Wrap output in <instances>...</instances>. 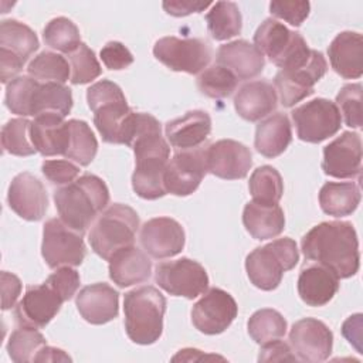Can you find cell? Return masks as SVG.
<instances>
[{
  "instance_id": "cell-15",
  "label": "cell",
  "mask_w": 363,
  "mask_h": 363,
  "mask_svg": "<svg viewBox=\"0 0 363 363\" xmlns=\"http://www.w3.org/2000/svg\"><path fill=\"white\" fill-rule=\"evenodd\" d=\"M237 312V302L227 291L211 288L194 303L191 322L204 335H218L233 323Z\"/></svg>"
},
{
  "instance_id": "cell-7",
  "label": "cell",
  "mask_w": 363,
  "mask_h": 363,
  "mask_svg": "<svg viewBox=\"0 0 363 363\" xmlns=\"http://www.w3.org/2000/svg\"><path fill=\"white\" fill-rule=\"evenodd\" d=\"M298 261L296 242L284 237L251 251L245 258V269L254 286L272 291L281 284L284 272L292 269Z\"/></svg>"
},
{
  "instance_id": "cell-11",
  "label": "cell",
  "mask_w": 363,
  "mask_h": 363,
  "mask_svg": "<svg viewBox=\"0 0 363 363\" xmlns=\"http://www.w3.org/2000/svg\"><path fill=\"white\" fill-rule=\"evenodd\" d=\"M156 284L173 296L194 299L208 288V275L204 267L190 258L163 261L155 269Z\"/></svg>"
},
{
  "instance_id": "cell-42",
  "label": "cell",
  "mask_w": 363,
  "mask_h": 363,
  "mask_svg": "<svg viewBox=\"0 0 363 363\" xmlns=\"http://www.w3.org/2000/svg\"><path fill=\"white\" fill-rule=\"evenodd\" d=\"M45 345V337L37 328L18 326L7 342V352L13 362L27 363L33 362L37 352Z\"/></svg>"
},
{
  "instance_id": "cell-3",
  "label": "cell",
  "mask_w": 363,
  "mask_h": 363,
  "mask_svg": "<svg viewBox=\"0 0 363 363\" xmlns=\"http://www.w3.org/2000/svg\"><path fill=\"white\" fill-rule=\"evenodd\" d=\"M130 147L136 162L132 174L133 191L145 200H156L167 194L163 176L170 147L162 136V126H155L140 133Z\"/></svg>"
},
{
  "instance_id": "cell-40",
  "label": "cell",
  "mask_w": 363,
  "mask_h": 363,
  "mask_svg": "<svg viewBox=\"0 0 363 363\" xmlns=\"http://www.w3.org/2000/svg\"><path fill=\"white\" fill-rule=\"evenodd\" d=\"M44 43L61 52L71 54L81 44L78 27L67 17H57L47 23L43 31Z\"/></svg>"
},
{
  "instance_id": "cell-2",
  "label": "cell",
  "mask_w": 363,
  "mask_h": 363,
  "mask_svg": "<svg viewBox=\"0 0 363 363\" xmlns=\"http://www.w3.org/2000/svg\"><path fill=\"white\" fill-rule=\"evenodd\" d=\"M60 218L72 230L84 234L96 216L109 203V190L105 182L95 174H84L54 193Z\"/></svg>"
},
{
  "instance_id": "cell-19",
  "label": "cell",
  "mask_w": 363,
  "mask_h": 363,
  "mask_svg": "<svg viewBox=\"0 0 363 363\" xmlns=\"http://www.w3.org/2000/svg\"><path fill=\"white\" fill-rule=\"evenodd\" d=\"M139 241L146 254L163 259L182 252L186 237L179 221L170 217H155L140 227Z\"/></svg>"
},
{
  "instance_id": "cell-56",
  "label": "cell",
  "mask_w": 363,
  "mask_h": 363,
  "mask_svg": "<svg viewBox=\"0 0 363 363\" xmlns=\"http://www.w3.org/2000/svg\"><path fill=\"white\" fill-rule=\"evenodd\" d=\"M33 362H71V357L68 354H65L64 350H61V349L44 345L37 352Z\"/></svg>"
},
{
  "instance_id": "cell-44",
  "label": "cell",
  "mask_w": 363,
  "mask_h": 363,
  "mask_svg": "<svg viewBox=\"0 0 363 363\" xmlns=\"http://www.w3.org/2000/svg\"><path fill=\"white\" fill-rule=\"evenodd\" d=\"M38 81L30 75L17 77L7 84L4 102L11 113L20 116L31 115V98Z\"/></svg>"
},
{
  "instance_id": "cell-9",
  "label": "cell",
  "mask_w": 363,
  "mask_h": 363,
  "mask_svg": "<svg viewBox=\"0 0 363 363\" xmlns=\"http://www.w3.org/2000/svg\"><path fill=\"white\" fill-rule=\"evenodd\" d=\"M41 254L50 268L81 265L86 248L82 234L68 227L61 218H50L43 228Z\"/></svg>"
},
{
  "instance_id": "cell-32",
  "label": "cell",
  "mask_w": 363,
  "mask_h": 363,
  "mask_svg": "<svg viewBox=\"0 0 363 363\" xmlns=\"http://www.w3.org/2000/svg\"><path fill=\"white\" fill-rule=\"evenodd\" d=\"M360 203L359 184L353 182H328L319 191V204L323 213L333 217L352 214Z\"/></svg>"
},
{
  "instance_id": "cell-43",
  "label": "cell",
  "mask_w": 363,
  "mask_h": 363,
  "mask_svg": "<svg viewBox=\"0 0 363 363\" xmlns=\"http://www.w3.org/2000/svg\"><path fill=\"white\" fill-rule=\"evenodd\" d=\"M31 122L26 118L10 119L1 128L3 150L14 156H31L37 150L30 139Z\"/></svg>"
},
{
  "instance_id": "cell-22",
  "label": "cell",
  "mask_w": 363,
  "mask_h": 363,
  "mask_svg": "<svg viewBox=\"0 0 363 363\" xmlns=\"http://www.w3.org/2000/svg\"><path fill=\"white\" fill-rule=\"evenodd\" d=\"M81 316L92 325H104L118 316L119 294L105 282L84 286L75 298Z\"/></svg>"
},
{
  "instance_id": "cell-16",
  "label": "cell",
  "mask_w": 363,
  "mask_h": 363,
  "mask_svg": "<svg viewBox=\"0 0 363 363\" xmlns=\"http://www.w3.org/2000/svg\"><path fill=\"white\" fill-rule=\"evenodd\" d=\"M289 345L296 359L308 363L323 362L330 356L333 333L322 320L303 318L292 325Z\"/></svg>"
},
{
  "instance_id": "cell-53",
  "label": "cell",
  "mask_w": 363,
  "mask_h": 363,
  "mask_svg": "<svg viewBox=\"0 0 363 363\" xmlns=\"http://www.w3.org/2000/svg\"><path fill=\"white\" fill-rule=\"evenodd\" d=\"M210 1H199V0H176V1H163V9L167 14L174 17H184L191 13H200L207 9Z\"/></svg>"
},
{
  "instance_id": "cell-52",
  "label": "cell",
  "mask_w": 363,
  "mask_h": 363,
  "mask_svg": "<svg viewBox=\"0 0 363 363\" xmlns=\"http://www.w3.org/2000/svg\"><path fill=\"white\" fill-rule=\"evenodd\" d=\"M21 292V281L17 275L1 271V309H10Z\"/></svg>"
},
{
  "instance_id": "cell-23",
  "label": "cell",
  "mask_w": 363,
  "mask_h": 363,
  "mask_svg": "<svg viewBox=\"0 0 363 363\" xmlns=\"http://www.w3.org/2000/svg\"><path fill=\"white\" fill-rule=\"evenodd\" d=\"M332 68L345 79H356L363 74V37L356 31L339 33L328 47Z\"/></svg>"
},
{
  "instance_id": "cell-4",
  "label": "cell",
  "mask_w": 363,
  "mask_h": 363,
  "mask_svg": "<svg viewBox=\"0 0 363 363\" xmlns=\"http://www.w3.org/2000/svg\"><path fill=\"white\" fill-rule=\"evenodd\" d=\"M88 106L94 112V123L106 143L126 145L133 111L112 81L101 79L86 89Z\"/></svg>"
},
{
  "instance_id": "cell-5",
  "label": "cell",
  "mask_w": 363,
  "mask_h": 363,
  "mask_svg": "<svg viewBox=\"0 0 363 363\" xmlns=\"http://www.w3.org/2000/svg\"><path fill=\"white\" fill-rule=\"evenodd\" d=\"M125 330L138 345H152L162 336L166 299L155 286L145 285L125 294Z\"/></svg>"
},
{
  "instance_id": "cell-33",
  "label": "cell",
  "mask_w": 363,
  "mask_h": 363,
  "mask_svg": "<svg viewBox=\"0 0 363 363\" xmlns=\"http://www.w3.org/2000/svg\"><path fill=\"white\" fill-rule=\"evenodd\" d=\"M72 108V92L68 86L58 82H41L34 88L31 98V115L57 113L65 118Z\"/></svg>"
},
{
  "instance_id": "cell-30",
  "label": "cell",
  "mask_w": 363,
  "mask_h": 363,
  "mask_svg": "<svg viewBox=\"0 0 363 363\" xmlns=\"http://www.w3.org/2000/svg\"><path fill=\"white\" fill-rule=\"evenodd\" d=\"M292 140V129L288 116L275 112L257 125L254 146L265 157H277L286 150Z\"/></svg>"
},
{
  "instance_id": "cell-6",
  "label": "cell",
  "mask_w": 363,
  "mask_h": 363,
  "mask_svg": "<svg viewBox=\"0 0 363 363\" xmlns=\"http://www.w3.org/2000/svg\"><path fill=\"white\" fill-rule=\"evenodd\" d=\"M138 228V213L126 204L115 203L94 223L88 241L96 255L109 261L115 252L135 244Z\"/></svg>"
},
{
  "instance_id": "cell-20",
  "label": "cell",
  "mask_w": 363,
  "mask_h": 363,
  "mask_svg": "<svg viewBox=\"0 0 363 363\" xmlns=\"http://www.w3.org/2000/svg\"><path fill=\"white\" fill-rule=\"evenodd\" d=\"M7 201L10 208L27 221L41 220L48 210V197L44 184L31 173H18L9 186Z\"/></svg>"
},
{
  "instance_id": "cell-24",
  "label": "cell",
  "mask_w": 363,
  "mask_h": 363,
  "mask_svg": "<svg viewBox=\"0 0 363 363\" xmlns=\"http://www.w3.org/2000/svg\"><path fill=\"white\" fill-rule=\"evenodd\" d=\"M277 102L275 88L265 79L244 84L234 96L237 113L248 122H257L269 115L277 108Z\"/></svg>"
},
{
  "instance_id": "cell-39",
  "label": "cell",
  "mask_w": 363,
  "mask_h": 363,
  "mask_svg": "<svg viewBox=\"0 0 363 363\" xmlns=\"http://www.w3.org/2000/svg\"><path fill=\"white\" fill-rule=\"evenodd\" d=\"M69 68L68 61L62 55L52 51H43L30 61L27 71L37 81L64 84L71 75Z\"/></svg>"
},
{
  "instance_id": "cell-50",
  "label": "cell",
  "mask_w": 363,
  "mask_h": 363,
  "mask_svg": "<svg viewBox=\"0 0 363 363\" xmlns=\"http://www.w3.org/2000/svg\"><path fill=\"white\" fill-rule=\"evenodd\" d=\"M99 55H101V60L105 64V67L108 69H113V71L125 69L126 67H129L133 62L132 52L119 41L106 43L102 47Z\"/></svg>"
},
{
  "instance_id": "cell-36",
  "label": "cell",
  "mask_w": 363,
  "mask_h": 363,
  "mask_svg": "<svg viewBox=\"0 0 363 363\" xmlns=\"http://www.w3.org/2000/svg\"><path fill=\"white\" fill-rule=\"evenodd\" d=\"M208 33L214 40L224 41L240 34L242 18L234 1H217L206 16Z\"/></svg>"
},
{
  "instance_id": "cell-12",
  "label": "cell",
  "mask_w": 363,
  "mask_h": 363,
  "mask_svg": "<svg viewBox=\"0 0 363 363\" xmlns=\"http://www.w3.org/2000/svg\"><path fill=\"white\" fill-rule=\"evenodd\" d=\"M296 128V135L308 143H319L335 133L342 126V116L335 102L316 98L295 108L291 112Z\"/></svg>"
},
{
  "instance_id": "cell-55",
  "label": "cell",
  "mask_w": 363,
  "mask_h": 363,
  "mask_svg": "<svg viewBox=\"0 0 363 363\" xmlns=\"http://www.w3.org/2000/svg\"><path fill=\"white\" fill-rule=\"evenodd\" d=\"M342 333L357 349V352L362 353V313L349 316L342 325Z\"/></svg>"
},
{
  "instance_id": "cell-1",
  "label": "cell",
  "mask_w": 363,
  "mask_h": 363,
  "mask_svg": "<svg viewBox=\"0 0 363 363\" xmlns=\"http://www.w3.org/2000/svg\"><path fill=\"white\" fill-rule=\"evenodd\" d=\"M301 250L306 259L325 265L339 279L359 271V240L349 221H323L312 227L302 237Z\"/></svg>"
},
{
  "instance_id": "cell-45",
  "label": "cell",
  "mask_w": 363,
  "mask_h": 363,
  "mask_svg": "<svg viewBox=\"0 0 363 363\" xmlns=\"http://www.w3.org/2000/svg\"><path fill=\"white\" fill-rule=\"evenodd\" d=\"M362 84H346L336 95V106L343 116V121L350 128H362L363 111H362Z\"/></svg>"
},
{
  "instance_id": "cell-49",
  "label": "cell",
  "mask_w": 363,
  "mask_h": 363,
  "mask_svg": "<svg viewBox=\"0 0 363 363\" xmlns=\"http://www.w3.org/2000/svg\"><path fill=\"white\" fill-rule=\"evenodd\" d=\"M309 1H271L269 11L272 16L289 23L291 26L299 27L309 16Z\"/></svg>"
},
{
  "instance_id": "cell-26",
  "label": "cell",
  "mask_w": 363,
  "mask_h": 363,
  "mask_svg": "<svg viewBox=\"0 0 363 363\" xmlns=\"http://www.w3.org/2000/svg\"><path fill=\"white\" fill-rule=\"evenodd\" d=\"M217 64L230 69L240 81L252 79L259 75L264 69L265 60L254 44L245 40H235L218 48Z\"/></svg>"
},
{
  "instance_id": "cell-28",
  "label": "cell",
  "mask_w": 363,
  "mask_h": 363,
  "mask_svg": "<svg viewBox=\"0 0 363 363\" xmlns=\"http://www.w3.org/2000/svg\"><path fill=\"white\" fill-rule=\"evenodd\" d=\"M30 139L43 156H64L68 143V122L57 113H41L30 125Z\"/></svg>"
},
{
  "instance_id": "cell-13",
  "label": "cell",
  "mask_w": 363,
  "mask_h": 363,
  "mask_svg": "<svg viewBox=\"0 0 363 363\" xmlns=\"http://www.w3.org/2000/svg\"><path fill=\"white\" fill-rule=\"evenodd\" d=\"M328 62L320 51L312 50L309 61L299 68L279 69L274 78L275 91L285 108H291L313 94V85L326 74Z\"/></svg>"
},
{
  "instance_id": "cell-34",
  "label": "cell",
  "mask_w": 363,
  "mask_h": 363,
  "mask_svg": "<svg viewBox=\"0 0 363 363\" xmlns=\"http://www.w3.org/2000/svg\"><path fill=\"white\" fill-rule=\"evenodd\" d=\"M35 33L24 23L17 20H3L0 24V48L7 50L23 62L38 50Z\"/></svg>"
},
{
  "instance_id": "cell-35",
  "label": "cell",
  "mask_w": 363,
  "mask_h": 363,
  "mask_svg": "<svg viewBox=\"0 0 363 363\" xmlns=\"http://www.w3.org/2000/svg\"><path fill=\"white\" fill-rule=\"evenodd\" d=\"M96 150L98 142L89 125L79 119L68 121V143L64 157L79 166H88L95 159Z\"/></svg>"
},
{
  "instance_id": "cell-38",
  "label": "cell",
  "mask_w": 363,
  "mask_h": 363,
  "mask_svg": "<svg viewBox=\"0 0 363 363\" xmlns=\"http://www.w3.org/2000/svg\"><path fill=\"white\" fill-rule=\"evenodd\" d=\"M247 326L251 339L258 345L279 339L286 332V320L284 316L278 311L269 308L254 312L248 319Z\"/></svg>"
},
{
  "instance_id": "cell-48",
  "label": "cell",
  "mask_w": 363,
  "mask_h": 363,
  "mask_svg": "<svg viewBox=\"0 0 363 363\" xmlns=\"http://www.w3.org/2000/svg\"><path fill=\"white\" fill-rule=\"evenodd\" d=\"M79 274L71 267H60L47 278V284L65 301H69L79 288Z\"/></svg>"
},
{
  "instance_id": "cell-46",
  "label": "cell",
  "mask_w": 363,
  "mask_h": 363,
  "mask_svg": "<svg viewBox=\"0 0 363 363\" xmlns=\"http://www.w3.org/2000/svg\"><path fill=\"white\" fill-rule=\"evenodd\" d=\"M71 62V82L75 85L88 84L101 75V65L95 57V52L84 43L68 54Z\"/></svg>"
},
{
  "instance_id": "cell-37",
  "label": "cell",
  "mask_w": 363,
  "mask_h": 363,
  "mask_svg": "<svg viewBox=\"0 0 363 363\" xmlns=\"http://www.w3.org/2000/svg\"><path fill=\"white\" fill-rule=\"evenodd\" d=\"M252 201L278 204L284 193V182L279 172L272 166H261L252 172L248 182Z\"/></svg>"
},
{
  "instance_id": "cell-14",
  "label": "cell",
  "mask_w": 363,
  "mask_h": 363,
  "mask_svg": "<svg viewBox=\"0 0 363 363\" xmlns=\"http://www.w3.org/2000/svg\"><path fill=\"white\" fill-rule=\"evenodd\" d=\"M206 173L207 163L204 147L176 152L164 169V189L174 196H189L196 191Z\"/></svg>"
},
{
  "instance_id": "cell-27",
  "label": "cell",
  "mask_w": 363,
  "mask_h": 363,
  "mask_svg": "<svg viewBox=\"0 0 363 363\" xmlns=\"http://www.w3.org/2000/svg\"><path fill=\"white\" fill-rule=\"evenodd\" d=\"M339 278L322 264L305 265L298 278V294L309 306H323L336 295Z\"/></svg>"
},
{
  "instance_id": "cell-29",
  "label": "cell",
  "mask_w": 363,
  "mask_h": 363,
  "mask_svg": "<svg viewBox=\"0 0 363 363\" xmlns=\"http://www.w3.org/2000/svg\"><path fill=\"white\" fill-rule=\"evenodd\" d=\"M152 262L146 252L135 245L115 252L109 259V278L121 288L145 282L150 278Z\"/></svg>"
},
{
  "instance_id": "cell-47",
  "label": "cell",
  "mask_w": 363,
  "mask_h": 363,
  "mask_svg": "<svg viewBox=\"0 0 363 363\" xmlns=\"http://www.w3.org/2000/svg\"><path fill=\"white\" fill-rule=\"evenodd\" d=\"M41 172L45 176V179L52 184L65 186L72 183L78 177L79 167L69 160L51 159L43 162Z\"/></svg>"
},
{
  "instance_id": "cell-18",
  "label": "cell",
  "mask_w": 363,
  "mask_h": 363,
  "mask_svg": "<svg viewBox=\"0 0 363 363\" xmlns=\"http://www.w3.org/2000/svg\"><path fill=\"white\" fill-rule=\"evenodd\" d=\"M322 170L337 179L360 177L362 139L356 132H343L323 147Z\"/></svg>"
},
{
  "instance_id": "cell-31",
  "label": "cell",
  "mask_w": 363,
  "mask_h": 363,
  "mask_svg": "<svg viewBox=\"0 0 363 363\" xmlns=\"http://www.w3.org/2000/svg\"><path fill=\"white\" fill-rule=\"evenodd\" d=\"M242 224L255 240L275 238L285 228L284 210L279 204L250 201L242 211Z\"/></svg>"
},
{
  "instance_id": "cell-25",
  "label": "cell",
  "mask_w": 363,
  "mask_h": 363,
  "mask_svg": "<svg viewBox=\"0 0 363 363\" xmlns=\"http://www.w3.org/2000/svg\"><path fill=\"white\" fill-rule=\"evenodd\" d=\"M211 132V118L207 112L194 109L183 116L169 121L164 133L170 145L176 149L187 150L199 147Z\"/></svg>"
},
{
  "instance_id": "cell-10",
  "label": "cell",
  "mask_w": 363,
  "mask_h": 363,
  "mask_svg": "<svg viewBox=\"0 0 363 363\" xmlns=\"http://www.w3.org/2000/svg\"><path fill=\"white\" fill-rule=\"evenodd\" d=\"M153 55L172 71L197 74L208 65L213 50L203 38H179L170 35L155 43Z\"/></svg>"
},
{
  "instance_id": "cell-17",
  "label": "cell",
  "mask_w": 363,
  "mask_h": 363,
  "mask_svg": "<svg viewBox=\"0 0 363 363\" xmlns=\"http://www.w3.org/2000/svg\"><path fill=\"white\" fill-rule=\"evenodd\" d=\"M206 163L211 174L224 180H238L248 174L252 156L245 145L233 139H221L206 147Z\"/></svg>"
},
{
  "instance_id": "cell-41",
  "label": "cell",
  "mask_w": 363,
  "mask_h": 363,
  "mask_svg": "<svg viewBox=\"0 0 363 363\" xmlns=\"http://www.w3.org/2000/svg\"><path fill=\"white\" fill-rule=\"evenodd\" d=\"M237 77L223 65H211L199 75L197 86L208 98L221 99L230 96L237 88Z\"/></svg>"
},
{
  "instance_id": "cell-51",
  "label": "cell",
  "mask_w": 363,
  "mask_h": 363,
  "mask_svg": "<svg viewBox=\"0 0 363 363\" xmlns=\"http://www.w3.org/2000/svg\"><path fill=\"white\" fill-rule=\"evenodd\" d=\"M259 362H295L298 360L295 354H292V349L288 343L275 339L262 345L258 356Z\"/></svg>"
},
{
  "instance_id": "cell-8",
  "label": "cell",
  "mask_w": 363,
  "mask_h": 363,
  "mask_svg": "<svg viewBox=\"0 0 363 363\" xmlns=\"http://www.w3.org/2000/svg\"><path fill=\"white\" fill-rule=\"evenodd\" d=\"M254 45L281 69L303 67L312 55L305 38L275 18H267L259 24L254 34Z\"/></svg>"
},
{
  "instance_id": "cell-54",
  "label": "cell",
  "mask_w": 363,
  "mask_h": 363,
  "mask_svg": "<svg viewBox=\"0 0 363 363\" xmlns=\"http://www.w3.org/2000/svg\"><path fill=\"white\" fill-rule=\"evenodd\" d=\"M24 62L9 52L7 50L0 48V79L3 84H7L9 81H13L17 78L16 75L21 71Z\"/></svg>"
},
{
  "instance_id": "cell-21",
  "label": "cell",
  "mask_w": 363,
  "mask_h": 363,
  "mask_svg": "<svg viewBox=\"0 0 363 363\" xmlns=\"http://www.w3.org/2000/svg\"><path fill=\"white\" fill-rule=\"evenodd\" d=\"M64 299L47 284L28 286L17 303L14 316L20 326L44 328L58 313Z\"/></svg>"
}]
</instances>
